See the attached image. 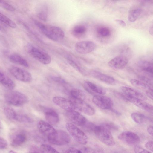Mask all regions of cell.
<instances>
[{
	"label": "cell",
	"instance_id": "obj_1",
	"mask_svg": "<svg viewBox=\"0 0 153 153\" xmlns=\"http://www.w3.org/2000/svg\"><path fill=\"white\" fill-rule=\"evenodd\" d=\"M35 25L48 38L57 41L63 39L65 36L63 31L60 27L45 25L36 20H34Z\"/></svg>",
	"mask_w": 153,
	"mask_h": 153
},
{
	"label": "cell",
	"instance_id": "obj_46",
	"mask_svg": "<svg viewBox=\"0 0 153 153\" xmlns=\"http://www.w3.org/2000/svg\"><path fill=\"white\" fill-rule=\"evenodd\" d=\"M146 147L148 149L153 151V145L152 141H149L147 142L145 145Z\"/></svg>",
	"mask_w": 153,
	"mask_h": 153
},
{
	"label": "cell",
	"instance_id": "obj_2",
	"mask_svg": "<svg viewBox=\"0 0 153 153\" xmlns=\"http://www.w3.org/2000/svg\"><path fill=\"white\" fill-rule=\"evenodd\" d=\"M94 131L98 139L104 144L109 146L115 144L110 131L103 124L96 125Z\"/></svg>",
	"mask_w": 153,
	"mask_h": 153
},
{
	"label": "cell",
	"instance_id": "obj_11",
	"mask_svg": "<svg viewBox=\"0 0 153 153\" xmlns=\"http://www.w3.org/2000/svg\"><path fill=\"white\" fill-rule=\"evenodd\" d=\"M118 138L123 142L130 145H136L140 141V138L137 134L129 131L122 133L118 136Z\"/></svg>",
	"mask_w": 153,
	"mask_h": 153
},
{
	"label": "cell",
	"instance_id": "obj_33",
	"mask_svg": "<svg viewBox=\"0 0 153 153\" xmlns=\"http://www.w3.org/2000/svg\"><path fill=\"white\" fill-rule=\"evenodd\" d=\"M97 31L99 36L103 37H108L111 34V31L109 29L105 26L99 27L97 29Z\"/></svg>",
	"mask_w": 153,
	"mask_h": 153
},
{
	"label": "cell",
	"instance_id": "obj_31",
	"mask_svg": "<svg viewBox=\"0 0 153 153\" xmlns=\"http://www.w3.org/2000/svg\"><path fill=\"white\" fill-rule=\"evenodd\" d=\"M14 120L24 123H30L32 121V119L27 115L17 113L15 115Z\"/></svg>",
	"mask_w": 153,
	"mask_h": 153
},
{
	"label": "cell",
	"instance_id": "obj_39",
	"mask_svg": "<svg viewBox=\"0 0 153 153\" xmlns=\"http://www.w3.org/2000/svg\"><path fill=\"white\" fill-rule=\"evenodd\" d=\"M51 80L56 83L62 85H67V83L63 79L60 77L56 76H51L50 77Z\"/></svg>",
	"mask_w": 153,
	"mask_h": 153
},
{
	"label": "cell",
	"instance_id": "obj_51",
	"mask_svg": "<svg viewBox=\"0 0 153 153\" xmlns=\"http://www.w3.org/2000/svg\"><path fill=\"white\" fill-rule=\"evenodd\" d=\"M149 32L151 35H152L153 33V27H151L149 30Z\"/></svg>",
	"mask_w": 153,
	"mask_h": 153
},
{
	"label": "cell",
	"instance_id": "obj_6",
	"mask_svg": "<svg viewBox=\"0 0 153 153\" xmlns=\"http://www.w3.org/2000/svg\"><path fill=\"white\" fill-rule=\"evenodd\" d=\"M37 127L41 133L47 138L48 142L53 139L56 134L57 130L51 124L43 120L38 121Z\"/></svg>",
	"mask_w": 153,
	"mask_h": 153
},
{
	"label": "cell",
	"instance_id": "obj_40",
	"mask_svg": "<svg viewBox=\"0 0 153 153\" xmlns=\"http://www.w3.org/2000/svg\"><path fill=\"white\" fill-rule=\"evenodd\" d=\"M95 126L96 125L93 123L87 122L83 127L88 131H94Z\"/></svg>",
	"mask_w": 153,
	"mask_h": 153
},
{
	"label": "cell",
	"instance_id": "obj_21",
	"mask_svg": "<svg viewBox=\"0 0 153 153\" xmlns=\"http://www.w3.org/2000/svg\"><path fill=\"white\" fill-rule=\"evenodd\" d=\"M41 107L44 113L45 119L48 123L51 125H54L59 122V115L55 111L51 108L44 107Z\"/></svg>",
	"mask_w": 153,
	"mask_h": 153
},
{
	"label": "cell",
	"instance_id": "obj_30",
	"mask_svg": "<svg viewBox=\"0 0 153 153\" xmlns=\"http://www.w3.org/2000/svg\"><path fill=\"white\" fill-rule=\"evenodd\" d=\"M142 10L140 8H137L132 10L129 13L128 19L131 22L135 21L140 15Z\"/></svg>",
	"mask_w": 153,
	"mask_h": 153
},
{
	"label": "cell",
	"instance_id": "obj_16",
	"mask_svg": "<svg viewBox=\"0 0 153 153\" xmlns=\"http://www.w3.org/2000/svg\"><path fill=\"white\" fill-rule=\"evenodd\" d=\"M120 89L122 93L127 97L144 101L147 99L146 96L143 93L132 88L123 86L121 87Z\"/></svg>",
	"mask_w": 153,
	"mask_h": 153
},
{
	"label": "cell",
	"instance_id": "obj_26",
	"mask_svg": "<svg viewBox=\"0 0 153 153\" xmlns=\"http://www.w3.org/2000/svg\"><path fill=\"white\" fill-rule=\"evenodd\" d=\"M130 82L134 86L146 91H153L152 86H150L143 82L136 79H131L130 80Z\"/></svg>",
	"mask_w": 153,
	"mask_h": 153
},
{
	"label": "cell",
	"instance_id": "obj_8",
	"mask_svg": "<svg viewBox=\"0 0 153 153\" xmlns=\"http://www.w3.org/2000/svg\"><path fill=\"white\" fill-rule=\"evenodd\" d=\"M92 101L96 105L102 109H111L113 105L112 100L106 96L95 95L93 96Z\"/></svg>",
	"mask_w": 153,
	"mask_h": 153
},
{
	"label": "cell",
	"instance_id": "obj_32",
	"mask_svg": "<svg viewBox=\"0 0 153 153\" xmlns=\"http://www.w3.org/2000/svg\"><path fill=\"white\" fill-rule=\"evenodd\" d=\"M0 21L12 28L16 27V23L7 16L0 12Z\"/></svg>",
	"mask_w": 153,
	"mask_h": 153
},
{
	"label": "cell",
	"instance_id": "obj_35",
	"mask_svg": "<svg viewBox=\"0 0 153 153\" xmlns=\"http://www.w3.org/2000/svg\"><path fill=\"white\" fill-rule=\"evenodd\" d=\"M4 112L8 118L14 120L16 113L12 108L9 107H6L4 109Z\"/></svg>",
	"mask_w": 153,
	"mask_h": 153
},
{
	"label": "cell",
	"instance_id": "obj_25",
	"mask_svg": "<svg viewBox=\"0 0 153 153\" xmlns=\"http://www.w3.org/2000/svg\"><path fill=\"white\" fill-rule=\"evenodd\" d=\"M139 67L142 71L152 74L153 73V64L150 62L141 60L139 61L138 63Z\"/></svg>",
	"mask_w": 153,
	"mask_h": 153
},
{
	"label": "cell",
	"instance_id": "obj_53",
	"mask_svg": "<svg viewBox=\"0 0 153 153\" xmlns=\"http://www.w3.org/2000/svg\"><path fill=\"white\" fill-rule=\"evenodd\" d=\"M1 27H0V31L1 30Z\"/></svg>",
	"mask_w": 153,
	"mask_h": 153
},
{
	"label": "cell",
	"instance_id": "obj_10",
	"mask_svg": "<svg viewBox=\"0 0 153 153\" xmlns=\"http://www.w3.org/2000/svg\"><path fill=\"white\" fill-rule=\"evenodd\" d=\"M52 100L55 104L67 111L76 110L75 105L71 100L61 97L55 96Z\"/></svg>",
	"mask_w": 153,
	"mask_h": 153
},
{
	"label": "cell",
	"instance_id": "obj_12",
	"mask_svg": "<svg viewBox=\"0 0 153 153\" xmlns=\"http://www.w3.org/2000/svg\"><path fill=\"white\" fill-rule=\"evenodd\" d=\"M71 140L70 136L65 131L59 130H57L55 137L48 142L53 144L62 145L69 143Z\"/></svg>",
	"mask_w": 153,
	"mask_h": 153
},
{
	"label": "cell",
	"instance_id": "obj_15",
	"mask_svg": "<svg viewBox=\"0 0 153 153\" xmlns=\"http://www.w3.org/2000/svg\"><path fill=\"white\" fill-rule=\"evenodd\" d=\"M128 62L127 58L123 55L117 56L110 60L108 62L111 68L116 69H121L124 68Z\"/></svg>",
	"mask_w": 153,
	"mask_h": 153
},
{
	"label": "cell",
	"instance_id": "obj_43",
	"mask_svg": "<svg viewBox=\"0 0 153 153\" xmlns=\"http://www.w3.org/2000/svg\"><path fill=\"white\" fill-rule=\"evenodd\" d=\"M29 153H42L40 148L35 145L31 146L30 148Z\"/></svg>",
	"mask_w": 153,
	"mask_h": 153
},
{
	"label": "cell",
	"instance_id": "obj_9",
	"mask_svg": "<svg viewBox=\"0 0 153 153\" xmlns=\"http://www.w3.org/2000/svg\"><path fill=\"white\" fill-rule=\"evenodd\" d=\"M96 48L95 44L93 42L84 41L77 42L75 46L76 51L79 54H85L94 51Z\"/></svg>",
	"mask_w": 153,
	"mask_h": 153
},
{
	"label": "cell",
	"instance_id": "obj_13",
	"mask_svg": "<svg viewBox=\"0 0 153 153\" xmlns=\"http://www.w3.org/2000/svg\"><path fill=\"white\" fill-rule=\"evenodd\" d=\"M66 114L71 122L79 126H83L87 122L85 117L75 110L67 111Z\"/></svg>",
	"mask_w": 153,
	"mask_h": 153
},
{
	"label": "cell",
	"instance_id": "obj_22",
	"mask_svg": "<svg viewBox=\"0 0 153 153\" xmlns=\"http://www.w3.org/2000/svg\"><path fill=\"white\" fill-rule=\"evenodd\" d=\"M0 82L9 89H13L15 87V84L13 81L0 69Z\"/></svg>",
	"mask_w": 153,
	"mask_h": 153
},
{
	"label": "cell",
	"instance_id": "obj_45",
	"mask_svg": "<svg viewBox=\"0 0 153 153\" xmlns=\"http://www.w3.org/2000/svg\"><path fill=\"white\" fill-rule=\"evenodd\" d=\"M7 144L4 139L0 137V149H4L7 147Z\"/></svg>",
	"mask_w": 153,
	"mask_h": 153
},
{
	"label": "cell",
	"instance_id": "obj_19",
	"mask_svg": "<svg viewBox=\"0 0 153 153\" xmlns=\"http://www.w3.org/2000/svg\"><path fill=\"white\" fill-rule=\"evenodd\" d=\"M83 86L86 91L91 94H97L104 95L106 93V91L104 88L90 81H85Z\"/></svg>",
	"mask_w": 153,
	"mask_h": 153
},
{
	"label": "cell",
	"instance_id": "obj_34",
	"mask_svg": "<svg viewBox=\"0 0 153 153\" xmlns=\"http://www.w3.org/2000/svg\"><path fill=\"white\" fill-rule=\"evenodd\" d=\"M40 149L42 153H59L54 148L48 144H42Z\"/></svg>",
	"mask_w": 153,
	"mask_h": 153
},
{
	"label": "cell",
	"instance_id": "obj_3",
	"mask_svg": "<svg viewBox=\"0 0 153 153\" xmlns=\"http://www.w3.org/2000/svg\"><path fill=\"white\" fill-rule=\"evenodd\" d=\"M27 49L33 57L42 64L47 65L51 63V59L50 56L41 49L28 44L27 45Z\"/></svg>",
	"mask_w": 153,
	"mask_h": 153
},
{
	"label": "cell",
	"instance_id": "obj_36",
	"mask_svg": "<svg viewBox=\"0 0 153 153\" xmlns=\"http://www.w3.org/2000/svg\"><path fill=\"white\" fill-rule=\"evenodd\" d=\"M38 18L41 20L44 21L47 20L48 14L47 8L45 7H43L40 10L37 14Z\"/></svg>",
	"mask_w": 153,
	"mask_h": 153
},
{
	"label": "cell",
	"instance_id": "obj_23",
	"mask_svg": "<svg viewBox=\"0 0 153 153\" xmlns=\"http://www.w3.org/2000/svg\"><path fill=\"white\" fill-rule=\"evenodd\" d=\"M67 59L68 62L71 66L83 75H86L89 74V72L82 67L79 63L72 57L68 56Z\"/></svg>",
	"mask_w": 153,
	"mask_h": 153
},
{
	"label": "cell",
	"instance_id": "obj_42",
	"mask_svg": "<svg viewBox=\"0 0 153 153\" xmlns=\"http://www.w3.org/2000/svg\"><path fill=\"white\" fill-rule=\"evenodd\" d=\"M63 153H82L81 150L74 147H70L64 151Z\"/></svg>",
	"mask_w": 153,
	"mask_h": 153
},
{
	"label": "cell",
	"instance_id": "obj_17",
	"mask_svg": "<svg viewBox=\"0 0 153 153\" xmlns=\"http://www.w3.org/2000/svg\"><path fill=\"white\" fill-rule=\"evenodd\" d=\"M10 138L11 145L16 147L21 146L26 141L27 136L24 132L18 131L13 133L11 135Z\"/></svg>",
	"mask_w": 153,
	"mask_h": 153
},
{
	"label": "cell",
	"instance_id": "obj_28",
	"mask_svg": "<svg viewBox=\"0 0 153 153\" xmlns=\"http://www.w3.org/2000/svg\"><path fill=\"white\" fill-rule=\"evenodd\" d=\"M131 116L135 123L138 124H141L150 120V118L144 115L137 112L132 113Z\"/></svg>",
	"mask_w": 153,
	"mask_h": 153
},
{
	"label": "cell",
	"instance_id": "obj_18",
	"mask_svg": "<svg viewBox=\"0 0 153 153\" xmlns=\"http://www.w3.org/2000/svg\"><path fill=\"white\" fill-rule=\"evenodd\" d=\"M89 74L97 79L107 84L113 85L116 83V80L113 77L99 71L92 70L89 72Z\"/></svg>",
	"mask_w": 153,
	"mask_h": 153
},
{
	"label": "cell",
	"instance_id": "obj_48",
	"mask_svg": "<svg viewBox=\"0 0 153 153\" xmlns=\"http://www.w3.org/2000/svg\"><path fill=\"white\" fill-rule=\"evenodd\" d=\"M148 133L151 136H152L153 133V128L152 126H148L147 128Z\"/></svg>",
	"mask_w": 153,
	"mask_h": 153
},
{
	"label": "cell",
	"instance_id": "obj_37",
	"mask_svg": "<svg viewBox=\"0 0 153 153\" xmlns=\"http://www.w3.org/2000/svg\"><path fill=\"white\" fill-rule=\"evenodd\" d=\"M82 153H105L102 149L97 148L94 149L90 148H84L81 150Z\"/></svg>",
	"mask_w": 153,
	"mask_h": 153
},
{
	"label": "cell",
	"instance_id": "obj_4",
	"mask_svg": "<svg viewBox=\"0 0 153 153\" xmlns=\"http://www.w3.org/2000/svg\"><path fill=\"white\" fill-rule=\"evenodd\" d=\"M5 97L8 103L15 106L22 105L28 101V98L26 95L17 91H10L6 94Z\"/></svg>",
	"mask_w": 153,
	"mask_h": 153
},
{
	"label": "cell",
	"instance_id": "obj_38",
	"mask_svg": "<svg viewBox=\"0 0 153 153\" xmlns=\"http://www.w3.org/2000/svg\"><path fill=\"white\" fill-rule=\"evenodd\" d=\"M0 6L9 11L13 12L15 10L13 6L3 1L0 0Z\"/></svg>",
	"mask_w": 153,
	"mask_h": 153
},
{
	"label": "cell",
	"instance_id": "obj_24",
	"mask_svg": "<svg viewBox=\"0 0 153 153\" xmlns=\"http://www.w3.org/2000/svg\"><path fill=\"white\" fill-rule=\"evenodd\" d=\"M70 94L72 100L84 101L86 97L84 92L79 89H71L70 92Z\"/></svg>",
	"mask_w": 153,
	"mask_h": 153
},
{
	"label": "cell",
	"instance_id": "obj_47",
	"mask_svg": "<svg viewBox=\"0 0 153 153\" xmlns=\"http://www.w3.org/2000/svg\"><path fill=\"white\" fill-rule=\"evenodd\" d=\"M115 21L117 24L121 26L124 27L126 26V22L122 20L116 19Z\"/></svg>",
	"mask_w": 153,
	"mask_h": 153
},
{
	"label": "cell",
	"instance_id": "obj_27",
	"mask_svg": "<svg viewBox=\"0 0 153 153\" xmlns=\"http://www.w3.org/2000/svg\"><path fill=\"white\" fill-rule=\"evenodd\" d=\"M10 61L13 63L18 64L25 67L29 66L27 61L20 56L16 54H13L9 56Z\"/></svg>",
	"mask_w": 153,
	"mask_h": 153
},
{
	"label": "cell",
	"instance_id": "obj_52",
	"mask_svg": "<svg viewBox=\"0 0 153 153\" xmlns=\"http://www.w3.org/2000/svg\"><path fill=\"white\" fill-rule=\"evenodd\" d=\"M8 153H17L16 152H15L13 151V150H10L9 151Z\"/></svg>",
	"mask_w": 153,
	"mask_h": 153
},
{
	"label": "cell",
	"instance_id": "obj_50",
	"mask_svg": "<svg viewBox=\"0 0 153 153\" xmlns=\"http://www.w3.org/2000/svg\"><path fill=\"white\" fill-rule=\"evenodd\" d=\"M111 111L114 112V113H115V114H117L118 115H120L121 113L119 112L118 111H117V110L113 109L112 108H111Z\"/></svg>",
	"mask_w": 153,
	"mask_h": 153
},
{
	"label": "cell",
	"instance_id": "obj_54",
	"mask_svg": "<svg viewBox=\"0 0 153 153\" xmlns=\"http://www.w3.org/2000/svg\"><path fill=\"white\" fill-rule=\"evenodd\" d=\"M0 126H1V123H0Z\"/></svg>",
	"mask_w": 153,
	"mask_h": 153
},
{
	"label": "cell",
	"instance_id": "obj_14",
	"mask_svg": "<svg viewBox=\"0 0 153 153\" xmlns=\"http://www.w3.org/2000/svg\"><path fill=\"white\" fill-rule=\"evenodd\" d=\"M71 101L75 105L76 110L89 116L93 115L95 114L94 109L85 101L74 100H72Z\"/></svg>",
	"mask_w": 153,
	"mask_h": 153
},
{
	"label": "cell",
	"instance_id": "obj_44",
	"mask_svg": "<svg viewBox=\"0 0 153 153\" xmlns=\"http://www.w3.org/2000/svg\"><path fill=\"white\" fill-rule=\"evenodd\" d=\"M110 131L111 130L117 129V126L113 123H105L102 124Z\"/></svg>",
	"mask_w": 153,
	"mask_h": 153
},
{
	"label": "cell",
	"instance_id": "obj_20",
	"mask_svg": "<svg viewBox=\"0 0 153 153\" xmlns=\"http://www.w3.org/2000/svg\"><path fill=\"white\" fill-rule=\"evenodd\" d=\"M124 95L126 101L131 102L135 106L146 111L151 113H152L153 106L151 105L144 102V100L129 97L125 96L124 94Z\"/></svg>",
	"mask_w": 153,
	"mask_h": 153
},
{
	"label": "cell",
	"instance_id": "obj_5",
	"mask_svg": "<svg viewBox=\"0 0 153 153\" xmlns=\"http://www.w3.org/2000/svg\"><path fill=\"white\" fill-rule=\"evenodd\" d=\"M66 127L71 136L78 143L82 145L86 144L88 138L85 134L74 124L68 123Z\"/></svg>",
	"mask_w": 153,
	"mask_h": 153
},
{
	"label": "cell",
	"instance_id": "obj_41",
	"mask_svg": "<svg viewBox=\"0 0 153 153\" xmlns=\"http://www.w3.org/2000/svg\"><path fill=\"white\" fill-rule=\"evenodd\" d=\"M134 150L135 153H152L151 152L137 145L134 147Z\"/></svg>",
	"mask_w": 153,
	"mask_h": 153
},
{
	"label": "cell",
	"instance_id": "obj_49",
	"mask_svg": "<svg viewBox=\"0 0 153 153\" xmlns=\"http://www.w3.org/2000/svg\"><path fill=\"white\" fill-rule=\"evenodd\" d=\"M146 95L150 99L152 100L153 99V91H147L146 92Z\"/></svg>",
	"mask_w": 153,
	"mask_h": 153
},
{
	"label": "cell",
	"instance_id": "obj_29",
	"mask_svg": "<svg viewBox=\"0 0 153 153\" xmlns=\"http://www.w3.org/2000/svg\"><path fill=\"white\" fill-rule=\"evenodd\" d=\"M87 28L85 26L82 25H78L73 28L72 32L75 37L79 38L85 34Z\"/></svg>",
	"mask_w": 153,
	"mask_h": 153
},
{
	"label": "cell",
	"instance_id": "obj_7",
	"mask_svg": "<svg viewBox=\"0 0 153 153\" xmlns=\"http://www.w3.org/2000/svg\"><path fill=\"white\" fill-rule=\"evenodd\" d=\"M9 71L16 79L21 81L28 82L32 80L31 75L29 72L19 67L12 66Z\"/></svg>",
	"mask_w": 153,
	"mask_h": 153
}]
</instances>
